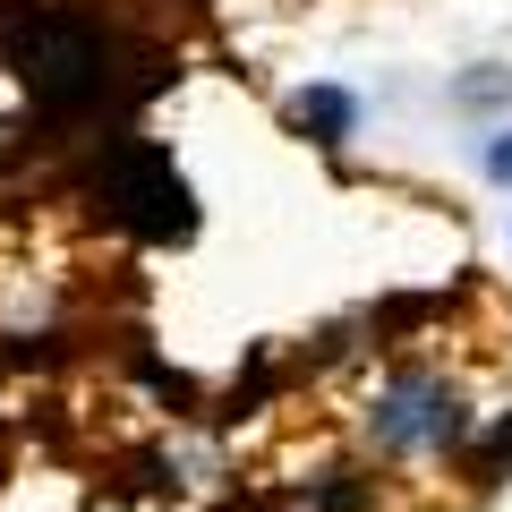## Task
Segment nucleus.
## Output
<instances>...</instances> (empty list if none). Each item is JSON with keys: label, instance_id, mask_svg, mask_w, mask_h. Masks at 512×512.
<instances>
[{"label": "nucleus", "instance_id": "obj_1", "mask_svg": "<svg viewBox=\"0 0 512 512\" xmlns=\"http://www.w3.org/2000/svg\"><path fill=\"white\" fill-rule=\"evenodd\" d=\"M478 436V393L436 359H393L359 402V444L376 461H444Z\"/></svg>", "mask_w": 512, "mask_h": 512}, {"label": "nucleus", "instance_id": "obj_2", "mask_svg": "<svg viewBox=\"0 0 512 512\" xmlns=\"http://www.w3.org/2000/svg\"><path fill=\"white\" fill-rule=\"evenodd\" d=\"M291 128L308 146H350V137H359V94L350 86H299L291 94Z\"/></svg>", "mask_w": 512, "mask_h": 512}, {"label": "nucleus", "instance_id": "obj_3", "mask_svg": "<svg viewBox=\"0 0 512 512\" xmlns=\"http://www.w3.org/2000/svg\"><path fill=\"white\" fill-rule=\"evenodd\" d=\"M495 94H512V69H478V77H461V86H453V103H495Z\"/></svg>", "mask_w": 512, "mask_h": 512}, {"label": "nucleus", "instance_id": "obj_4", "mask_svg": "<svg viewBox=\"0 0 512 512\" xmlns=\"http://www.w3.org/2000/svg\"><path fill=\"white\" fill-rule=\"evenodd\" d=\"M478 163H487V180H495V188H512V120H504V128H487V154H478Z\"/></svg>", "mask_w": 512, "mask_h": 512}]
</instances>
